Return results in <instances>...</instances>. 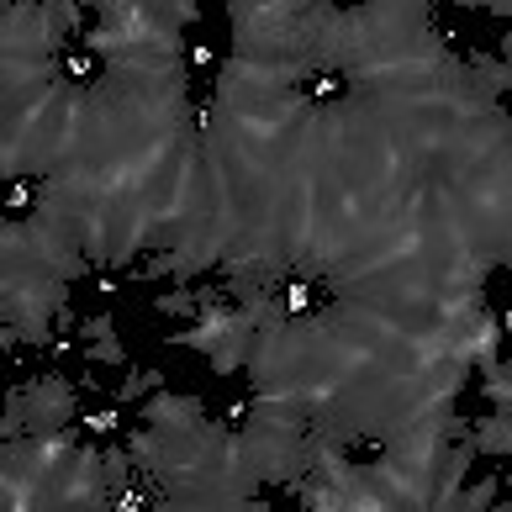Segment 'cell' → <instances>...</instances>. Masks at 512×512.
I'll return each mask as SVG.
<instances>
[{
    "mask_svg": "<svg viewBox=\"0 0 512 512\" xmlns=\"http://www.w3.org/2000/svg\"><path fill=\"white\" fill-rule=\"evenodd\" d=\"M154 386H164V375H159V370H132V381H122L117 391H111V402L132 407V402H138V396H148Z\"/></svg>",
    "mask_w": 512,
    "mask_h": 512,
    "instance_id": "cell-11",
    "label": "cell"
},
{
    "mask_svg": "<svg viewBox=\"0 0 512 512\" xmlns=\"http://www.w3.org/2000/svg\"><path fill=\"white\" fill-rule=\"evenodd\" d=\"M154 307H159L164 317H180V322L201 317V301H196V291H191V280H175L164 296H154Z\"/></svg>",
    "mask_w": 512,
    "mask_h": 512,
    "instance_id": "cell-7",
    "label": "cell"
},
{
    "mask_svg": "<svg viewBox=\"0 0 512 512\" xmlns=\"http://www.w3.org/2000/svg\"><path fill=\"white\" fill-rule=\"evenodd\" d=\"M465 439H470V449H476V460H481V454H486V460H502V454L512 449V417L502 407H491L481 423H470Z\"/></svg>",
    "mask_w": 512,
    "mask_h": 512,
    "instance_id": "cell-5",
    "label": "cell"
},
{
    "mask_svg": "<svg viewBox=\"0 0 512 512\" xmlns=\"http://www.w3.org/2000/svg\"><path fill=\"white\" fill-rule=\"evenodd\" d=\"M201 417H206L201 396H175L169 386H154L143 412H138V423H148V428H191V423H201Z\"/></svg>",
    "mask_w": 512,
    "mask_h": 512,
    "instance_id": "cell-2",
    "label": "cell"
},
{
    "mask_svg": "<svg viewBox=\"0 0 512 512\" xmlns=\"http://www.w3.org/2000/svg\"><path fill=\"white\" fill-rule=\"evenodd\" d=\"M85 365H127V349L117 344V333H101V338H85L80 344Z\"/></svg>",
    "mask_w": 512,
    "mask_h": 512,
    "instance_id": "cell-10",
    "label": "cell"
},
{
    "mask_svg": "<svg viewBox=\"0 0 512 512\" xmlns=\"http://www.w3.org/2000/svg\"><path fill=\"white\" fill-rule=\"evenodd\" d=\"M6 402L22 412L27 433H53V428H64V423L80 417V391L69 386L64 370H43V375H32V381L11 386Z\"/></svg>",
    "mask_w": 512,
    "mask_h": 512,
    "instance_id": "cell-1",
    "label": "cell"
},
{
    "mask_svg": "<svg viewBox=\"0 0 512 512\" xmlns=\"http://www.w3.org/2000/svg\"><path fill=\"white\" fill-rule=\"evenodd\" d=\"M497 491H502L497 476H486V481H476V486H460V491L449 497V512H481V507L497 502Z\"/></svg>",
    "mask_w": 512,
    "mask_h": 512,
    "instance_id": "cell-8",
    "label": "cell"
},
{
    "mask_svg": "<svg viewBox=\"0 0 512 512\" xmlns=\"http://www.w3.org/2000/svg\"><path fill=\"white\" fill-rule=\"evenodd\" d=\"M74 423H80V433H85L90 444H111V439H122V433H127V407L106 396L101 407H85Z\"/></svg>",
    "mask_w": 512,
    "mask_h": 512,
    "instance_id": "cell-6",
    "label": "cell"
},
{
    "mask_svg": "<svg viewBox=\"0 0 512 512\" xmlns=\"http://www.w3.org/2000/svg\"><path fill=\"white\" fill-rule=\"evenodd\" d=\"M53 74H59L69 90H90L101 80V59H96V48L74 32V37H64V43L53 48Z\"/></svg>",
    "mask_w": 512,
    "mask_h": 512,
    "instance_id": "cell-3",
    "label": "cell"
},
{
    "mask_svg": "<svg viewBox=\"0 0 512 512\" xmlns=\"http://www.w3.org/2000/svg\"><path fill=\"white\" fill-rule=\"evenodd\" d=\"M481 375H486V381H481V396H486V402L502 407V412H512V381H507V365H502V359H491Z\"/></svg>",
    "mask_w": 512,
    "mask_h": 512,
    "instance_id": "cell-9",
    "label": "cell"
},
{
    "mask_svg": "<svg viewBox=\"0 0 512 512\" xmlns=\"http://www.w3.org/2000/svg\"><path fill=\"white\" fill-rule=\"evenodd\" d=\"M37 201H43V175H6L0 180V217H11V222H27L37 212Z\"/></svg>",
    "mask_w": 512,
    "mask_h": 512,
    "instance_id": "cell-4",
    "label": "cell"
}]
</instances>
